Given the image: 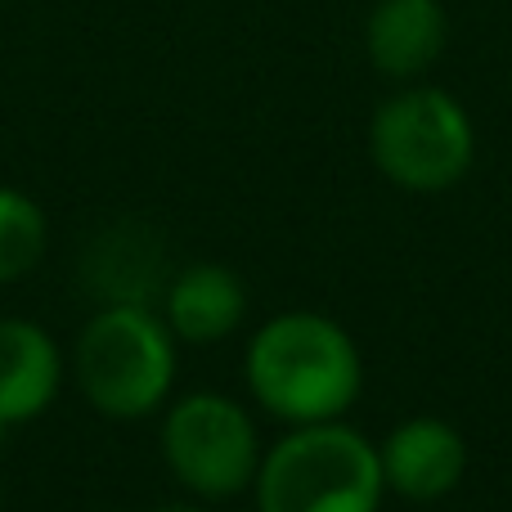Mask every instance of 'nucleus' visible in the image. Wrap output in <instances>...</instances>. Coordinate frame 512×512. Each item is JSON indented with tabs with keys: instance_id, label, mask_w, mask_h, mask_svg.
<instances>
[{
	"instance_id": "obj_5",
	"label": "nucleus",
	"mask_w": 512,
	"mask_h": 512,
	"mask_svg": "<svg viewBox=\"0 0 512 512\" xmlns=\"http://www.w3.org/2000/svg\"><path fill=\"white\" fill-rule=\"evenodd\" d=\"M261 454L252 414L221 391H189L162 414V459L203 504H225L252 490Z\"/></svg>"
},
{
	"instance_id": "obj_4",
	"label": "nucleus",
	"mask_w": 512,
	"mask_h": 512,
	"mask_svg": "<svg viewBox=\"0 0 512 512\" xmlns=\"http://www.w3.org/2000/svg\"><path fill=\"white\" fill-rule=\"evenodd\" d=\"M369 158L396 189L441 194L472 171L477 126L450 90L409 81L373 108Z\"/></svg>"
},
{
	"instance_id": "obj_8",
	"label": "nucleus",
	"mask_w": 512,
	"mask_h": 512,
	"mask_svg": "<svg viewBox=\"0 0 512 512\" xmlns=\"http://www.w3.org/2000/svg\"><path fill=\"white\" fill-rule=\"evenodd\" d=\"M63 351L41 324L0 319V427H23L54 405L63 387Z\"/></svg>"
},
{
	"instance_id": "obj_1",
	"label": "nucleus",
	"mask_w": 512,
	"mask_h": 512,
	"mask_svg": "<svg viewBox=\"0 0 512 512\" xmlns=\"http://www.w3.org/2000/svg\"><path fill=\"white\" fill-rule=\"evenodd\" d=\"M252 400L288 427L346 418L364 391V355L337 319L283 310L256 328L243 355Z\"/></svg>"
},
{
	"instance_id": "obj_7",
	"label": "nucleus",
	"mask_w": 512,
	"mask_h": 512,
	"mask_svg": "<svg viewBox=\"0 0 512 512\" xmlns=\"http://www.w3.org/2000/svg\"><path fill=\"white\" fill-rule=\"evenodd\" d=\"M450 45V14L441 0H373L364 18V59L387 81L427 77Z\"/></svg>"
},
{
	"instance_id": "obj_3",
	"label": "nucleus",
	"mask_w": 512,
	"mask_h": 512,
	"mask_svg": "<svg viewBox=\"0 0 512 512\" xmlns=\"http://www.w3.org/2000/svg\"><path fill=\"white\" fill-rule=\"evenodd\" d=\"M256 512H378L382 481L378 445L342 418L301 423L261 454Z\"/></svg>"
},
{
	"instance_id": "obj_11",
	"label": "nucleus",
	"mask_w": 512,
	"mask_h": 512,
	"mask_svg": "<svg viewBox=\"0 0 512 512\" xmlns=\"http://www.w3.org/2000/svg\"><path fill=\"white\" fill-rule=\"evenodd\" d=\"M144 512H207L203 504H158V508H144Z\"/></svg>"
},
{
	"instance_id": "obj_9",
	"label": "nucleus",
	"mask_w": 512,
	"mask_h": 512,
	"mask_svg": "<svg viewBox=\"0 0 512 512\" xmlns=\"http://www.w3.org/2000/svg\"><path fill=\"white\" fill-rule=\"evenodd\" d=\"M162 319L185 346H212L239 333L248 319V288L243 279L221 261H194L171 274L167 297H162Z\"/></svg>"
},
{
	"instance_id": "obj_2",
	"label": "nucleus",
	"mask_w": 512,
	"mask_h": 512,
	"mask_svg": "<svg viewBox=\"0 0 512 512\" xmlns=\"http://www.w3.org/2000/svg\"><path fill=\"white\" fill-rule=\"evenodd\" d=\"M176 333L144 301H108L81 324L72 373L95 414L135 423L167 405L176 382Z\"/></svg>"
},
{
	"instance_id": "obj_6",
	"label": "nucleus",
	"mask_w": 512,
	"mask_h": 512,
	"mask_svg": "<svg viewBox=\"0 0 512 512\" xmlns=\"http://www.w3.org/2000/svg\"><path fill=\"white\" fill-rule=\"evenodd\" d=\"M378 459L387 490L414 504H436L468 477V441L459 427L436 414H414L396 423L378 445Z\"/></svg>"
},
{
	"instance_id": "obj_10",
	"label": "nucleus",
	"mask_w": 512,
	"mask_h": 512,
	"mask_svg": "<svg viewBox=\"0 0 512 512\" xmlns=\"http://www.w3.org/2000/svg\"><path fill=\"white\" fill-rule=\"evenodd\" d=\"M50 248V221L41 203L14 185H0V288L18 283L41 265Z\"/></svg>"
}]
</instances>
